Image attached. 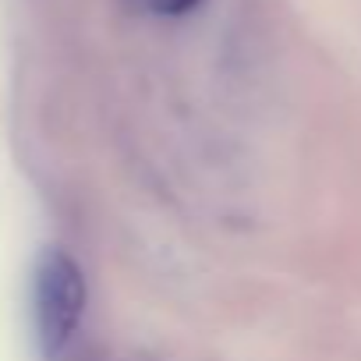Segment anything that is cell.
<instances>
[{
  "mask_svg": "<svg viewBox=\"0 0 361 361\" xmlns=\"http://www.w3.org/2000/svg\"><path fill=\"white\" fill-rule=\"evenodd\" d=\"M152 4V11L156 15H170V18H177V15H188V11H195L202 0H149Z\"/></svg>",
  "mask_w": 361,
  "mask_h": 361,
  "instance_id": "2",
  "label": "cell"
},
{
  "mask_svg": "<svg viewBox=\"0 0 361 361\" xmlns=\"http://www.w3.org/2000/svg\"><path fill=\"white\" fill-rule=\"evenodd\" d=\"M82 312H85V276L78 262L61 248H47L36 266V329L47 357H57L71 343Z\"/></svg>",
  "mask_w": 361,
  "mask_h": 361,
  "instance_id": "1",
  "label": "cell"
}]
</instances>
